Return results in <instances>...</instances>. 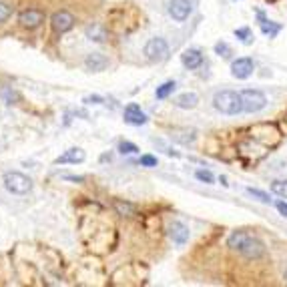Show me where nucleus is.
I'll return each instance as SVG.
<instances>
[{"label":"nucleus","mask_w":287,"mask_h":287,"mask_svg":"<svg viewBox=\"0 0 287 287\" xmlns=\"http://www.w3.org/2000/svg\"><path fill=\"white\" fill-rule=\"evenodd\" d=\"M235 36L241 38V41H243L245 44H249V43H251V38H249V28H237V30H235Z\"/></svg>","instance_id":"obj_24"},{"label":"nucleus","mask_w":287,"mask_h":287,"mask_svg":"<svg viewBox=\"0 0 287 287\" xmlns=\"http://www.w3.org/2000/svg\"><path fill=\"white\" fill-rule=\"evenodd\" d=\"M117 209H119V213H132V211H135V207H132V205H129V203H117Z\"/></svg>","instance_id":"obj_27"},{"label":"nucleus","mask_w":287,"mask_h":287,"mask_svg":"<svg viewBox=\"0 0 287 287\" xmlns=\"http://www.w3.org/2000/svg\"><path fill=\"white\" fill-rule=\"evenodd\" d=\"M181 63H183L185 68L195 70V68H199V66L203 65V54H201V50H197V48H187V50L181 54Z\"/></svg>","instance_id":"obj_11"},{"label":"nucleus","mask_w":287,"mask_h":287,"mask_svg":"<svg viewBox=\"0 0 287 287\" xmlns=\"http://www.w3.org/2000/svg\"><path fill=\"white\" fill-rule=\"evenodd\" d=\"M4 187L14 195H26L32 189V181L26 175L18 173V171H10V173L4 175Z\"/></svg>","instance_id":"obj_3"},{"label":"nucleus","mask_w":287,"mask_h":287,"mask_svg":"<svg viewBox=\"0 0 287 287\" xmlns=\"http://www.w3.org/2000/svg\"><path fill=\"white\" fill-rule=\"evenodd\" d=\"M193 12V4H191V0H171L169 2V14L171 18H175L177 22H183L191 16Z\"/></svg>","instance_id":"obj_6"},{"label":"nucleus","mask_w":287,"mask_h":287,"mask_svg":"<svg viewBox=\"0 0 287 287\" xmlns=\"http://www.w3.org/2000/svg\"><path fill=\"white\" fill-rule=\"evenodd\" d=\"M227 245L247 259H259L265 253V243L249 231H233L227 239Z\"/></svg>","instance_id":"obj_1"},{"label":"nucleus","mask_w":287,"mask_h":287,"mask_svg":"<svg viewBox=\"0 0 287 287\" xmlns=\"http://www.w3.org/2000/svg\"><path fill=\"white\" fill-rule=\"evenodd\" d=\"M283 277H285V281H287V267H285V271H283Z\"/></svg>","instance_id":"obj_32"},{"label":"nucleus","mask_w":287,"mask_h":287,"mask_svg":"<svg viewBox=\"0 0 287 287\" xmlns=\"http://www.w3.org/2000/svg\"><path fill=\"white\" fill-rule=\"evenodd\" d=\"M259 21H261V30H263V34L275 36V34L281 30V26H279V24H273V22H269V21H265L261 12H259Z\"/></svg>","instance_id":"obj_18"},{"label":"nucleus","mask_w":287,"mask_h":287,"mask_svg":"<svg viewBox=\"0 0 287 287\" xmlns=\"http://www.w3.org/2000/svg\"><path fill=\"white\" fill-rule=\"evenodd\" d=\"M167 231H169V237L173 239V243H177V245H185L189 241V227L185 223H181V221L169 223Z\"/></svg>","instance_id":"obj_8"},{"label":"nucleus","mask_w":287,"mask_h":287,"mask_svg":"<svg viewBox=\"0 0 287 287\" xmlns=\"http://www.w3.org/2000/svg\"><path fill=\"white\" fill-rule=\"evenodd\" d=\"M175 81H167V83H163L161 87H157V92H155V97L159 99V101H163V99H167L171 92L175 90Z\"/></svg>","instance_id":"obj_17"},{"label":"nucleus","mask_w":287,"mask_h":287,"mask_svg":"<svg viewBox=\"0 0 287 287\" xmlns=\"http://www.w3.org/2000/svg\"><path fill=\"white\" fill-rule=\"evenodd\" d=\"M74 26V16L66 10H59L52 14V28L56 32H66Z\"/></svg>","instance_id":"obj_9"},{"label":"nucleus","mask_w":287,"mask_h":287,"mask_svg":"<svg viewBox=\"0 0 287 287\" xmlns=\"http://www.w3.org/2000/svg\"><path fill=\"white\" fill-rule=\"evenodd\" d=\"M253 68H255V65H253V61L251 59H247V56H243V59H237V61H233V65H231V74L235 76V79H249V76L253 74Z\"/></svg>","instance_id":"obj_7"},{"label":"nucleus","mask_w":287,"mask_h":287,"mask_svg":"<svg viewBox=\"0 0 287 287\" xmlns=\"http://www.w3.org/2000/svg\"><path fill=\"white\" fill-rule=\"evenodd\" d=\"M119 153H121V155H135V153H139V147L135 143L121 141L119 143Z\"/></svg>","instance_id":"obj_19"},{"label":"nucleus","mask_w":287,"mask_h":287,"mask_svg":"<svg viewBox=\"0 0 287 287\" xmlns=\"http://www.w3.org/2000/svg\"><path fill=\"white\" fill-rule=\"evenodd\" d=\"M275 207H277V211H279L283 217H287V203H285V201H277Z\"/></svg>","instance_id":"obj_28"},{"label":"nucleus","mask_w":287,"mask_h":287,"mask_svg":"<svg viewBox=\"0 0 287 287\" xmlns=\"http://www.w3.org/2000/svg\"><path fill=\"white\" fill-rule=\"evenodd\" d=\"M0 97H4L8 103H12V101L16 99V94H14V92H10V90H0Z\"/></svg>","instance_id":"obj_29"},{"label":"nucleus","mask_w":287,"mask_h":287,"mask_svg":"<svg viewBox=\"0 0 287 287\" xmlns=\"http://www.w3.org/2000/svg\"><path fill=\"white\" fill-rule=\"evenodd\" d=\"M241 97H243V110L245 112H259L267 107V97L261 90L247 88L241 92Z\"/></svg>","instance_id":"obj_4"},{"label":"nucleus","mask_w":287,"mask_h":287,"mask_svg":"<svg viewBox=\"0 0 287 287\" xmlns=\"http://www.w3.org/2000/svg\"><path fill=\"white\" fill-rule=\"evenodd\" d=\"M215 52H217L219 56H225V59H227V56L231 54V48H229L227 43H217V44H215Z\"/></svg>","instance_id":"obj_23"},{"label":"nucleus","mask_w":287,"mask_h":287,"mask_svg":"<svg viewBox=\"0 0 287 287\" xmlns=\"http://www.w3.org/2000/svg\"><path fill=\"white\" fill-rule=\"evenodd\" d=\"M197 103H199V97L195 92H183V94H179V97L175 99V105L179 109H195Z\"/></svg>","instance_id":"obj_16"},{"label":"nucleus","mask_w":287,"mask_h":287,"mask_svg":"<svg viewBox=\"0 0 287 287\" xmlns=\"http://www.w3.org/2000/svg\"><path fill=\"white\" fill-rule=\"evenodd\" d=\"M125 123L129 125H135V127H141L147 123V114L141 110L139 105H129L125 109Z\"/></svg>","instance_id":"obj_12"},{"label":"nucleus","mask_w":287,"mask_h":287,"mask_svg":"<svg viewBox=\"0 0 287 287\" xmlns=\"http://www.w3.org/2000/svg\"><path fill=\"white\" fill-rule=\"evenodd\" d=\"M85 103H103V97H97V94L94 97H87Z\"/></svg>","instance_id":"obj_30"},{"label":"nucleus","mask_w":287,"mask_h":287,"mask_svg":"<svg viewBox=\"0 0 287 287\" xmlns=\"http://www.w3.org/2000/svg\"><path fill=\"white\" fill-rule=\"evenodd\" d=\"M195 177H197L201 183H207V185H211V183L215 181L213 173H211V171H207V169H199V171H195Z\"/></svg>","instance_id":"obj_20"},{"label":"nucleus","mask_w":287,"mask_h":287,"mask_svg":"<svg viewBox=\"0 0 287 287\" xmlns=\"http://www.w3.org/2000/svg\"><path fill=\"white\" fill-rule=\"evenodd\" d=\"M213 107L223 114H239L243 112V97L235 90H219L213 97Z\"/></svg>","instance_id":"obj_2"},{"label":"nucleus","mask_w":287,"mask_h":287,"mask_svg":"<svg viewBox=\"0 0 287 287\" xmlns=\"http://www.w3.org/2000/svg\"><path fill=\"white\" fill-rule=\"evenodd\" d=\"M247 193H249L251 197H255L257 201H261V203H271L269 195H267V193H263V191H259V189H253V187H249V189H247Z\"/></svg>","instance_id":"obj_22"},{"label":"nucleus","mask_w":287,"mask_h":287,"mask_svg":"<svg viewBox=\"0 0 287 287\" xmlns=\"http://www.w3.org/2000/svg\"><path fill=\"white\" fill-rule=\"evenodd\" d=\"M271 191H273L275 195L287 199V181H273L271 183Z\"/></svg>","instance_id":"obj_21"},{"label":"nucleus","mask_w":287,"mask_h":287,"mask_svg":"<svg viewBox=\"0 0 287 287\" xmlns=\"http://www.w3.org/2000/svg\"><path fill=\"white\" fill-rule=\"evenodd\" d=\"M145 54H147V59L153 61V63L165 61L167 56H169V44H167V41H165V38H161V36L151 38V41L145 44Z\"/></svg>","instance_id":"obj_5"},{"label":"nucleus","mask_w":287,"mask_h":287,"mask_svg":"<svg viewBox=\"0 0 287 287\" xmlns=\"http://www.w3.org/2000/svg\"><path fill=\"white\" fill-rule=\"evenodd\" d=\"M10 14H12L10 6H8V4H4V2H0V22H4Z\"/></svg>","instance_id":"obj_26"},{"label":"nucleus","mask_w":287,"mask_h":287,"mask_svg":"<svg viewBox=\"0 0 287 287\" xmlns=\"http://www.w3.org/2000/svg\"><path fill=\"white\" fill-rule=\"evenodd\" d=\"M65 179H68V181H76V183H83V181H85L83 177H72V175H66Z\"/></svg>","instance_id":"obj_31"},{"label":"nucleus","mask_w":287,"mask_h":287,"mask_svg":"<svg viewBox=\"0 0 287 287\" xmlns=\"http://www.w3.org/2000/svg\"><path fill=\"white\" fill-rule=\"evenodd\" d=\"M85 66L88 70H92V72H101V70H105L109 66V59L101 52H90V54H87V59H85Z\"/></svg>","instance_id":"obj_13"},{"label":"nucleus","mask_w":287,"mask_h":287,"mask_svg":"<svg viewBox=\"0 0 287 287\" xmlns=\"http://www.w3.org/2000/svg\"><path fill=\"white\" fill-rule=\"evenodd\" d=\"M85 161V151L83 149H68L65 155H61L56 159L59 165H65V163H83Z\"/></svg>","instance_id":"obj_15"},{"label":"nucleus","mask_w":287,"mask_h":287,"mask_svg":"<svg viewBox=\"0 0 287 287\" xmlns=\"http://www.w3.org/2000/svg\"><path fill=\"white\" fill-rule=\"evenodd\" d=\"M18 21H21V24L24 28H36V26H41V22L44 21V14L41 10L28 8V10H24L21 16H18Z\"/></svg>","instance_id":"obj_10"},{"label":"nucleus","mask_w":287,"mask_h":287,"mask_svg":"<svg viewBox=\"0 0 287 287\" xmlns=\"http://www.w3.org/2000/svg\"><path fill=\"white\" fill-rule=\"evenodd\" d=\"M85 34H87V38H90L92 43H99V44L107 43V38H109V32L101 22H90L85 28Z\"/></svg>","instance_id":"obj_14"},{"label":"nucleus","mask_w":287,"mask_h":287,"mask_svg":"<svg viewBox=\"0 0 287 287\" xmlns=\"http://www.w3.org/2000/svg\"><path fill=\"white\" fill-rule=\"evenodd\" d=\"M139 163H141L143 167H157V157H153V155H143Z\"/></svg>","instance_id":"obj_25"}]
</instances>
